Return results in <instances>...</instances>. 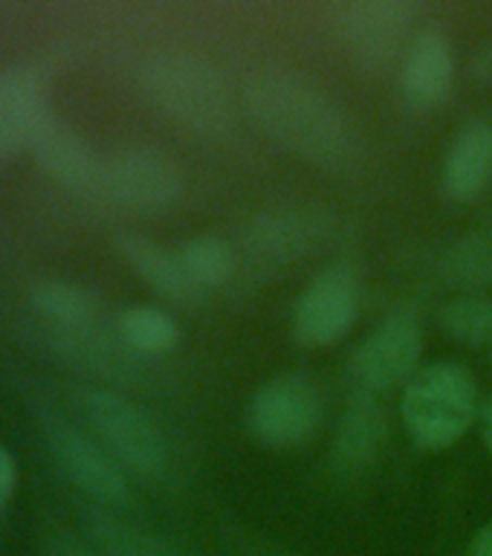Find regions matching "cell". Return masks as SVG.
<instances>
[{"label": "cell", "instance_id": "1", "mask_svg": "<svg viewBox=\"0 0 492 556\" xmlns=\"http://www.w3.org/2000/svg\"><path fill=\"white\" fill-rule=\"evenodd\" d=\"M243 102L264 137L321 172H351L363 156V139L351 116L299 70H255L243 87Z\"/></svg>", "mask_w": 492, "mask_h": 556}, {"label": "cell", "instance_id": "2", "mask_svg": "<svg viewBox=\"0 0 492 556\" xmlns=\"http://www.w3.org/2000/svg\"><path fill=\"white\" fill-rule=\"evenodd\" d=\"M139 87L156 111L182 128L220 137L232 125V99L224 76L189 52H154L139 64Z\"/></svg>", "mask_w": 492, "mask_h": 556}, {"label": "cell", "instance_id": "3", "mask_svg": "<svg viewBox=\"0 0 492 556\" xmlns=\"http://www.w3.org/2000/svg\"><path fill=\"white\" fill-rule=\"evenodd\" d=\"M478 382L464 363H432L406 382L400 415L408 438L426 452H443L478 420Z\"/></svg>", "mask_w": 492, "mask_h": 556}, {"label": "cell", "instance_id": "4", "mask_svg": "<svg viewBox=\"0 0 492 556\" xmlns=\"http://www.w3.org/2000/svg\"><path fill=\"white\" fill-rule=\"evenodd\" d=\"M73 400L90 434L125 476L130 472L142 481H160L168 472V443L137 403L96 386L76 389Z\"/></svg>", "mask_w": 492, "mask_h": 556}, {"label": "cell", "instance_id": "5", "mask_svg": "<svg viewBox=\"0 0 492 556\" xmlns=\"http://www.w3.org/2000/svg\"><path fill=\"white\" fill-rule=\"evenodd\" d=\"M325 406L316 382L302 374H278L247 406V429L264 450H299L319 432Z\"/></svg>", "mask_w": 492, "mask_h": 556}, {"label": "cell", "instance_id": "6", "mask_svg": "<svg viewBox=\"0 0 492 556\" xmlns=\"http://www.w3.org/2000/svg\"><path fill=\"white\" fill-rule=\"evenodd\" d=\"M363 278L351 261H330L302 290L293 311V339L302 348L342 342L359 319Z\"/></svg>", "mask_w": 492, "mask_h": 556}, {"label": "cell", "instance_id": "7", "mask_svg": "<svg viewBox=\"0 0 492 556\" xmlns=\"http://www.w3.org/2000/svg\"><path fill=\"white\" fill-rule=\"evenodd\" d=\"M186 191V174L172 154L151 146L119 148L104 156L99 198L139 208L163 212Z\"/></svg>", "mask_w": 492, "mask_h": 556}, {"label": "cell", "instance_id": "8", "mask_svg": "<svg viewBox=\"0 0 492 556\" xmlns=\"http://www.w3.org/2000/svg\"><path fill=\"white\" fill-rule=\"evenodd\" d=\"M424 354V333L420 321L412 311L400 307L389 313L368 337L354 348L348 359V380L363 394L398 389L417 374Z\"/></svg>", "mask_w": 492, "mask_h": 556}, {"label": "cell", "instance_id": "9", "mask_svg": "<svg viewBox=\"0 0 492 556\" xmlns=\"http://www.w3.org/2000/svg\"><path fill=\"white\" fill-rule=\"evenodd\" d=\"M415 26V7L403 0H365L348 7L339 17V35L356 64L368 73H386L412 50L408 35Z\"/></svg>", "mask_w": 492, "mask_h": 556}, {"label": "cell", "instance_id": "10", "mask_svg": "<svg viewBox=\"0 0 492 556\" xmlns=\"http://www.w3.org/2000/svg\"><path fill=\"white\" fill-rule=\"evenodd\" d=\"M333 235V217L316 208H269L241 229V252L252 267L278 269L311 255Z\"/></svg>", "mask_w": 492, "mask_h": 556}, {"label": "cell", "instance_id": "11", "mask_svg": "<svg viewBox=\"0 0 492 556\" xmlns=\"http://www.w3.org/2000/svg\"><path fill=\"white\" fill-rule=\"evenodd\" d=\"M43 438L52 460L81 493L104 507H119L128 502V478L93 434H85L67 420L50 415L43 417Z\"/></svg>", "mask_w": 492, "mask_h": 556}, {"label": "cell", "instance_id": "12", "mask_svg": "<svg viewBox=\"0 0 492 556\" xmlns=\"http://www.w3.org/2000/svg\"><path fill=\"white\" fill-rule=\"evenodd\" d=\"M29 148L38 156L43 172L55 177L61 186H67L78 194L99 198L104 156L96 154L93 146L61 116H55L52 111L47 113L35 130Z\"/></svg>", "mask_w": 492, "mask_h": 556}, {"label": "cell", "instance_id": "13", "mask_svg": "<svg viewBox=\"0 0 492 556\" xmlns=\"http://www.w3.org/2000/svg\"><path fill=\"white\" fill-rule=\"evenodd\" d=\"M47 113L50 104L41 73L29 67L0 70V160L29 148Z\"/></svg>", "mask_w": 492, "mask_h": 556}, {"label": "cell", "instance_id": "14", "mask_svg": "<svg viewBox=\"0 0 492 556\" xmlns=\"http://www.w3.org/2000/svg\"><path fill=\"white\" fill-rule=\"evenodd\" d=\"M386 434H389V417L380 400L356 391L333 434L330 467L337 469L339 476H359L377 460Z\"/></svg>", "mask_w": 492, "mask_h": 556}, {"label": "cell", "instance_id": "15", "mask_svg": "<svg viewBox=\"0 0 492 556\" xmlns=\"http://www.w3.org/2000/svg\"><path fill=\"white\" fill-rule=\"evenodd\" d=\"M400 96L415 111H432L446 102L455 81V59L446 38L438 33L420 35L398 70Z\"/></svg>", "mask_w": 492, "mask_h": 556}, {"label": "cell", "instance_id": "16", "mask_svg": "<svg viewBox=\"0 0 492 556\" xmlns=\"http://www.w3.org/2000/svg\"><path fill=\"white\" fill-rule=\"evenodd\" d=\"M492 182V125L469 122L450 142L441 165V189L455 203H469Z\"/></svg>", "mask_w": 492, "mask_h": 556}, {"label": "cell", "instance_id": "17", "mask_svg": "<svg viewBox=\"0 0 492 556\" xmlns=\"http://www.w3.org/2000/svg\"><path fill=\"white\" fill-rule=\"evenodd\" d=\"M122 258L137 269L146 285H151L160 295L174 304H198L203 302V290L194 285L189 269L182 264L180 250H168L163 243L151 241L146 235L125 232L119 238Z\"/></svg>", "mask_w": 492, "mask_h": 556}, {"label": "cell", "instance_id": "18", "mask_svg": "<svg viewBox=\"0 0 492 556\" xmlns=\"http://www.w3.org/2000/svg\"><path fill=\"white\" fill-rule=\"evenodd\" d=\"M33 304L59 333L96 328L104 321L102 299L90 287H81L76 281H61V278L35 281Z\"/></svg>", "mask_w": 492, "mask_h": 556}, {"label": "cell", "instance_id": "19", "mask_svg": "<svg viewBox=\"0 0 492 556\" xmlns=\"http://www.w3.org/2000/svg\"><path fill=\"white\" fill-rule=\"evenodd\" d=\"M441 276L446 285L484 293L492 287V232H467L443 250Z\"/></svg>", "mask_w": 492, "mask_h": 556}, {"label": "cell", "instance_id": "20", "mask_svg": "<svg viewBox=\"0 0 492 556\" xmlns=\"http://www.w3.org/2000/svg\"><path fill=\"white\" fill-rule=\"evenodd\" d=\"M119 339L137 356H163L180 342V325L160 307L134 304L125 307L116 319Z\"/></svg>", "mask_w": 492, "mask_h": 556}, {"label": "cell", "instance_id": "21", "mask_svg": "<svg viewBox=\"0 0 492 556\" xmlns=\"http://www.w3.org/2000/svg\"><path fill=\"white\" fill-rule=\"evenodd\" d=\"M180 258L203 293L224 287L238 267V250L226 238L212 232L198 235V238L182 243Z\"/></svg>", "mask_w": 492, "mask_h": 556}, {"label": "cell", "instance_id": "22", "mask_svg": "<svg viewBox=\"0 0 492 556\" xmlns=\"http://www.w3.org/2000/svg\"><path fill=\"white\" fill-rule=\"evenodd\" d=\"M438 325L450 339L467 348H492V299L487 295H461L443 304Z\"/></svg>", "mask_w": 492, "mask_h": 556}, {"label": "cell", "instance_id": "23", "mask_svg": "<svg viewBox=\"0 0 492 556\" xmlns=\"http://www.w3.org/2000/svg\"><path fill=\"white\" fill-rule=\"evenodd\" d=\"M93 533L111 556H180L163 539L111 516H96Z\"/></svg>", "mask_w": 492, "mask_h": 556}, {"label": "cell", "instance_id": "24", "mask_svg": "<svg viewBox=\"0 0 492 556\" xmlns=\"http://www.w3.org/2000/svg\"><path fill=\"white\" fill-rule=\"evenodd\" d=\"M15 460L3 446H0V507L15 493Z\"/></svg>", "mask_w": 492, "mask_h": 556}, {"label": "cell", "instance_id": "25", "mask_svg": "<svg viewBox=\"0 0 492 556\" xmlns=\"http://www.w3.org/2000/svg\"><path fill=\"white\" fill-rule=\"evenodd\" d=\"M467 556H492V521L478 530L467 547Z\"/></svg>", "mask_w": 492, "mask_h": 556}, {"label": "cell", "instance_id": "26", "mask_svg": "<svg viewBox=\"0 0 492 556\" xmlns=\"http://www.w3.org/2000/svg\"><path fill=\"white\" fill-rule=\"evenodd\" d=\"M478 429H481V441L492 455V394L478 408Z\"/></svg>", "mask_w": 492, "mask_h": 556}]
</instances>
